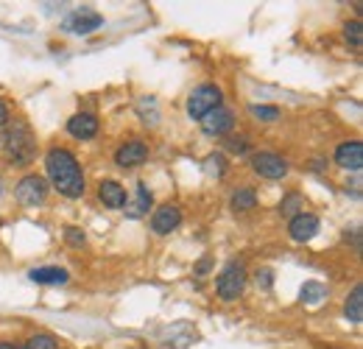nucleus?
Returning a JSON list of instances; mask_svg holds the SVG:
<instances>
[{"label": "nucleus", "mask_w": 363, "mask_h": 349, "mask_svg": "<svg viewBox=\"0 0 363 349\" xmlns=\"http://www.w3.org/2000/svg\"><path fill=\"white\" fill-rule=\"evenodd\" d=\"M45 174L48 182L65 196V199H82L87 184L79 160L73 157V151L67 148H50L45 154Z\"/></svg>", "instance_id": "1"}, {"label": "nucleus", "mask_w": 363, "mask_h": 349, "mask_svg": "<svg viewBox=\"0 0 363 349\" xmlns=\"http://www.w3.org/2000/svg\"><path fill=\"white\" fill-rule=\"evenodd\" d=\"M3 151L11 160V165H31L37 154V137L28 129V123H14L3 134Z\"/></svg>", "instance_id": "2"}, {"label": "nucleus", "mask_w": 363, "mask_h": 349, "mask_svg": "<svg viewBox=\"0 0 363 349\" xmlns=\"http://www.w3.org/2000/svg\"><path fill=\"white\" fill-rule=\"evenodd\" d=\"M243 288H246V265L240 260L227 262L224 271H221L218 279H216L218 297H221L224 302H232V299H238V297L243 294Z\"/></svg>", "instance_id": "3"}, {"label": "nucleus", "mask_w": 363, "mask_h": 349, "mask_svg": "<svg viewBox=\"0 0 363 349\" xmlns=\"http://www.w3.org/2000/svg\"><path fill=\"white\" fill-rule=\"evenodd\" d=\"M221 87L218 84H201V87H196L190 92V98H187V115L193 118V121H201L204 115H210L213 109H218L221 106Z\"/></svg>", "instance_id": "4"}, {"label": "nucleus", "mask_w": 363, "mask_h": 349, "mask_svg": "<svg viewBox=\"0 0 363 349\" xmlns=\"http://www.w3.org/2000/svg\"><path fill=\"white\" fill-rule=\"evenodd\" d=\"M45 196H48V182L37 174L23 176V179L17 182V187H14V199H17L23 207H40V204L45 201Z\"/></svg>", "instance_id": "5"}, {"label": "nucleus", "mask_w": 363, "mask_h": 349, "mask_svg": "<svg viewBox=\"0 0 363 349\" xmlns=\"http://www.w3.org/2000/svg\"><path fill=\"white\" fill-rule=\"evenodd\" d=\"M252 168H255L257 176L274 179V182L288 174V162H285L279 154H274V151H260V154H255V157H252Z\"/></svg>", "instance_id": "6"}, {"label": "nucleus", "mask_w": 363, "mask_h": 349, "mask_svg": "<svg viewBox=\"0 0 363 349\" xmlns=\"http://www.w3.org/2000/svg\"><path fill=\"white\" fill-rule=\"evenodd\" d=\"M101 26H104V17H101L98 11H92V9H76V11L65 20V28H67L70 34H82V37L98 31Z\"/></svg>", "instance_id": "7"}, {"label": "nucleus", "mask_w": 363, "mask_h": 349, "mask_svg": "<svg viewBox=\"0 0 363 349\" xmlns=\"http://www.w3.org/2000/svg\"><path fill=\"white\" fill-rule=\"evenodd\" d=\"M321 229V221L313 213H299L291 218V226H288V235L296 240V243H311Z\"/></svg>", "instance_id": "8"}, {"label": "nucleus", "mask_w": 363, "mask_h": 349, "mask_svg": "<svg viewBox=\"0 0 363 349\" xmlns=\"http://www.w3.org/2000/svg\"><path fill=\"white\" fill-rule=\"evenodd\" d=\"M115 162L121 168H137L143 162H148V145L143 140H129L115 151Z\"/></svg>", "instance_id": "9"}, {"label": "nucleus", "mask_w": 363, "mask_h": 349, "mask_svg": "<svg viewBox=\"0 0 363 349\" xmlns=\"http://www.w3.org/2000/svg\"><path fill=\"white\" fill-rule=\"evenodd\" d=\"M179 223H182V210L177 204H171V201L162 204V207H157L154 216H151V229L157 235H171Z\"/></svg>", "instance_id": "10"}, {"label": "nucleus", "mask_w": 363, "mask_h": 349, "mask_svg": "<svg viewBox=\"0 0 363 349\" xmlns=\"http://www.w3.org/2000/svg\"><path fill=\"white\" fill-rule=\"evenodd\" d=\"M98 199L109 210H126V201H129L126 199V187L121 182H115V179H106V182L98 184Z\"/></svg>", "instance_id": "11"}, {"label": "nucleus", "mask_w": 363, "mask_h": 349, "mask_svg": "<svg viewBox=\"0 0 363 349\" xmlns=\"http://www.w3.org/2000/svg\"><path fill=\"white\" fill-rule=\"evenodd\" d=\"M199 123H201L204 134H210V137H221V134H227V131L235 126V115H232L229 109H224V106H218V109H213L210 115H204Z\"/></svg>", "instance_id": "12"}, {"label": "nucleus", "mask_w": 363, "mask_h": 349, "mask_svg": "<svg viewBox=\"0 0 363 349\" xmlns=\"http://www.w3.org/2000/svg\"><path fill=\"white\" fill-rule=\"evenodd\" d=\"M335 162L347 171H361L363 168V143L361 140H350V143H341L335 148Z\"/></svg>", "instance_id": "13"}, {"label": "nucleus", "mask_w": 363, "mask_h": 349, "mask_svg": "<svg viewBox=\"0 0 363 349\" xmlns=\"http://www.w3.org/2000/svg\"><path fill=\"white\" fill-rule=\"evenodd\" d=\"M67 131L76 137V140H92L98 134V118L92 112H79L67 121Z\"/></svg>", "instance_id": "14"}, {"label": "nucleus", "mask_w": 363, "mask_h": 349, "mask_svg": "<svg viewBox=\"0 0 363 349\" xmlns=\"http://www.w3.org/2000/svg\"><path fill=\"white\" fill-rule=\"evenodd\" d=\"M37 285H65L67 279H70V274L65 271V268H59V265H43V268H31V274H28Z\"/></svg>", "instance_id": "15"}, {"label": "nucleus", "mask_w": 363, "mask_h": 349, "mask_svg": "<svg viewBox=\"0 0 363 349\" xmlns=\"http://www.w3.org/2000/svg\"><path fill=\"white\" fill-rule=\"evenodd\" d=\"M151 201H154V199H151V190H148V184H145V182H137L135 199H132V201H126V204H129L126 216H129V218H143V216L148 213Z\"/></svg>", "instance_id": "16"}, {"label": "nucleus", "mask_w": 363, "mask_h": 349, "mask_svg": "<svg viewBox=\"0 0 363 349\" xmlns=\"http://www.w3.org/2000/svg\"><path fill=\"white\" fill-rule=\"evenodd\" d=\"M344 316H347V321L361 324V318H363V285L361 282H358V285L352 288V294L347 297V302H344Z\"/></svg>", "instance_id": "17"}, {"label": "nucleus", "mask_w": 363, "mask_h": 349, "mask_svg": "<svg viewBox=\"0 0 363 349\" xmlns=\"http://www.w3.org/2000/svg\"><path fill=\"white\" fill-rule=\"evenodd\" d=\"M229 204H232L235 213H249L252 207H257V193H255L252 187H240V190L232 193Z\"/></svg>", "instance_id": "18"}, {"label": "nucleus", "mask_w": 363, "mask_h": 349, "mask_svg": "<svg viewBox=\"0 0 363 349\" xmlns=\"http://www.w3.org/2000/svg\"><path fill=\"white\" fill-rule=\"evenodd\" d=\"M324 297H327V288L321 285V282H305L302 285V291H299V299L305 302V305H318V302H324Z\"/></svg>", "instance_id": "19"}, {"label": "nucleus", "mask_w": 363, "mask_h": 349, "mask_svg": "<svg viewBox=\"0 0 363 349\" xmlns=\"http://www.w3.org/2000/svg\"><path fill=\"white\" fill-rule=\"evenodd\" d=\"M137 115L143 118V123H157V118H160V112H157V101L154 98H140V104H137Z\"/></svg>", "instance_id": "20"}, {"label": "nucleus", "mask_w": 363, "mask_h": 349, "mask_svg": "<svg viewBox=\"0 0 363 349\" xmlns=\"http://www.w3.org/2000/svg\"><path fill=\"white\" fill-rule=\"evenodd\" d=\"M299 207H305V199H302V193H288L285 199H282V204H279V213L282 216H299Z\"/></svg>", "instance_id": "21"}, {"label": "nucleus", "mask_w": 363, "mask_h": 349, "mask_svg": "<svg viewBox=\"0 0 363 349\" xmlns=\"http://www.w3.org/2000/svg\"><path fill=\"white\" fill-rule=\"evenodd\" d=\"M344 37H347V43L352 45L355 50H361V45H363V26H361V20H352V23H347V26H344Z\"/></svg>", "instance_id": "22"}, {"label": "nucleus", "mask_w": 363, "mask_h": 349, "mask_svg": "<svg viewBox=\"0 0 363 349\" xmlns=\"http://www.w3.org/2000/svg\"><path fill=\"white\" fill-rule=\"evenodd\" d=\"M23 349H59V341L53 336H48V333H40V336H31Z\"/></svg>", "instance_id": "23"}, {"label": "nucleus", "mask_w": 363, "mask_h": 349, "mask_svg": "<svg viewBox=\"0 0 363 349\" xmlns=\"http://www.w3.org/2000/svg\"><path fill=\"white\" fill-rule=\"evenodd\" d=\"M249 112H252L257 121H277V118H279V106H269V104H252Z\"/></svg>", "instance_id": "24"}, {"label": "nucleus", "mask_w": 363, "mask_h": 349, "mask_svg": "<svg viewBox=\"0 0 363 349\" xmlns=\"http://www.w3.org/2000/svg\"><path fill=\"white\" fill-rule=\"evenodd\" d=\"M204 168H207V174L224 176V171H227V162H224V157H221V154H210V157H207V162H204Z\"/></svg>", "instance_id": "25"}, {"label": "nucleus", "mask_w": 363, "mask_h": 349, "mask_svg": "<svg viewBox=\"0 0 363 349\" xmlns=\"http://www.w3.org/2000/svg\"><path fill=\"white\" fill-rule=\"evenodd\" d=\"M65 240H67L70 246H84L87 238H84V232H82L79 226H67V229H65Z\"/></svg>", "instance_id": "26"}, {"label": "nucleus", "mask_w": 363, "mask_h": 349, "mask_svg": "<svg viewBox=\"0 0 363 349\" xmlns=\"http://www.w3.org/2000/svg\"><path fill=\"white\" fill-rule=\"evenodd\" d=\"M227 148L232 154H246V151H249V140H246V137H229Z\"/></svg>", "instance_id": "27"}, {"label": "nucleus", "mask_w": 363, "mask_h": 349, "mask_svg": "<svg viewBox=\"0 0 363 349\" xmlns=\"http://www.w3.org/2000/svg\"><path fill=\"white\" fill-rule=\"evenodd\" d=\"M272 282H274V277H272V271H269V268L257 271V285H263V288L269 291V288H272Z\"/></svg>", "instance_id": "28"}, {"label": "nucleus", "mask_w": 363, "mask_h": 349, "mask_svg": "<svg viewBox=\"0 0 363 349\" xmlns=\"http://www.w3.org/2000/svg\"><path fill=\"white\" fill-rule=\"evenodd\" d=\"M207 271H210V260H201V262H199V265H196V271H193V274H199V277H204Z\"/></svg>", "instance_id": "29"}, {"label": "nucleus", "mask_w": 363, "mask_h": 349, "mask_svg": "<svg viewBox=\"0 0 363 349\" xmlns=\"http://www.w3.org/2000/svg\"><path fill=\"white\" fill-rule=\"evenodd\" d=\"M9 118H11V115H9V106L0 101V126H3V123H9Z\"/></svg>", "instance_id": "30"}, {"label": "nucleus", "mask_w": 363, "mask_h": 349, "mask_svg": "<svg viewBox=\"0 0 363 349\" xmlns=\"http://www.w3.org/2000/svg\"><path fill=\"white\" fill-rule=\"evenodd\" d=\"M0 349H23V347H17V344H11V341H0Z\"/></svg>", "instance_id": "31"}]
</instances>
